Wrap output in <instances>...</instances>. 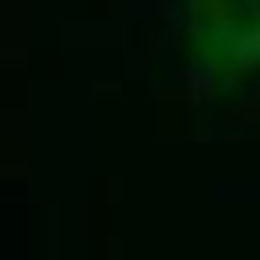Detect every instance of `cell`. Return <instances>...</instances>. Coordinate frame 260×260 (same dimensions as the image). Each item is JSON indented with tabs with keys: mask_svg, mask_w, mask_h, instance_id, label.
Instances as JSON below:
<instances>
[{
	"mask_svg": "<svg viewBox=\"0 0 260 260\" xmlns=\"http://www.w3.org/2000/svg\"><path fill=\"white\" fill-rule=\"evenodd\" d=\"M171 45L207 102H260V0H162Z\"/></svg>",
	"mask_w": 260,
	"mask_h": 260,
	"instance_id": "6da1fadb",
	"label": "cell"
}]
</instances>
